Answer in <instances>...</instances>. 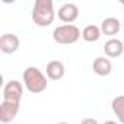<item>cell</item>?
<instances>
[{
  "instance_id": "1",
  "label": "cell",
  "mask_w": 124,
  "mask_h": 124,
  "mask_svg": "<svg viewBox=\"0 0 124 124\" xmlns=\"http://www.w3.org/2000/svg\"><path fill=\"white\" fill-rule=\"evenodd\" d=\"M55 18L51 0H37L32 8V21L38 26H50Z\"/></svg>"
},
{
  "instance_id": "2",
  "label": "cell",
  "mask_w": 124,
  "mask_h": 124,
  "mask_svg": "<svg viewBox=\"0 0 124 124\" xmlns=\"http://www.w3.org/2000/svg\"><path fill=\"white\" fill-rule=\"evenodd\" d=\"M23 85L31 93H41L47 89V78L38 67H26L23 72Z\"/></svg>"
},
{
  "instance_id": "3",
  "label": "cell",
  "mask_w": 124,
  "mask_h": 124,
  "mask_svg": "<svg viewBox=\"0 0 124 124\" xmlns=\"http://www.w3.org/2000/svg\"><path fill=\"white\" fill-rule=\"evenodd\" d=\"M82 37L80 29L73 25V23H66V25H60L53 31V39L57 44L61 45H70L79 41V38Z\"/></svg>"
},
{
  "instance_id": "4",
  "label": "cell",
  "mask_w": 124,
  "mask_h": 124,
  "mask_svg": "<svg viewBox=\"0 0 124 124\" xmlns=\"http://www.w3.org/2000/svg\"><path fill=\"white\" fill-rule=\"evenodd\" d=\"M19 102H12V101H2L0 104V121L8 124V123H12L18 112H19Z\"/></svg>"
},
{
  "instance_id": "5",
  "label": "cell",
  "mask_w": 124,
  "mask_h": 124,
  "mask_svg": "<svg viewBox=\"0 0 124 124\" xmlns=\"http://www.w3.org/2000/svg\"><path fill=\"white\" fill-rule=\"evenodd\" d=\"M22 93H23V88L19 80H10L3 88V99L5 101H12V102L21 104Z\"/></svg>"
},
{
  "instance_id": "6",
  "label": "cell",
  "mask_w": 124,
  "mask_h": 124,
  "mask_svg": "<svg viewBox=\"0 0 124 124\" xmlns=\"http://www.w3.org/2000/svg\"><path fill=\"white\" fill-rule=\"evenodd\" d=\"M21 41L15 34H3L0 37V50L5 54H13L19 50Z\"/></svg>"
},
{
  "instance_id": "7",
  "label": "cell",
  "mask_w": 124,
  "mask_h": 124,
  "mask_svg": "<svg viewBox=\"0 0 124 124\" xmlns=\"http://www.w3.org/2000/svg\"><path fill=\"white\" fill-rule=\"evenodd\" d=\"M79 18V8L75 3H64L58 9V19L66 23H72Z\"/></svg>"
},
{
  "instance_id": "8",
  "label": "cell",
  "mask_w": 124,
  "mask_h": 124,
  "mask_svg": "<svg viewBox=\"0 0 124 124\" xmlns=\"http://www.w3.org/2000/svg\"><path fill=\"white\" fill-rule=\"evenodd\" d=\"M104 51L108 57L111 58H117L124 53V44L121 39L118 38H109L105 44H104Z\"/></svg>"
},
{
  "instance_id": "9",
  "label": "cell",
  "mask_w": 124,
  "mask_h": 124,
  "mask_svg": "<svg viewBox=\"0 0 124 124\" xmlns=\"http://www.w3.org/2000/svg\"><path fill=\"white\" fill-rule=\"evenodd\" d=\"M47 76L51 79V80H60L63 79L64 73H66V69H64V64L58 60H53L47 64Z\"/></svg>"
},
{
  "instance_id": "10",
  "label": "cell",
  "mask_w": 124,
  "mask_h": 124,
  "mask_svg": "<svg viewBox=\"0 0 124 124\" xmlns=\"http://www.w3.org/2000/svg\"><path fill=\"white\" fill-rule=\"evenodd\" d=\"M120 29H121L120 21H118L117 18H112V16L105 18V19L102 21V23H101V32L105 34V35H109V37L117 35V34L120 32Z\"/></svg>"
},
{
  "instance_id": "11",
  "label": "cell",
  "mask_w": 124,
  "mask_h": 124,
  "mask_svg": "<svg viewBox=\"0 0 124 124\" xmlns=\"http://www.w3.org/2000/svg\"><path fill=\"white\" fill-rule=\"evenodd\" d=\"M93 72L98 76H108L112 72V63L109 61V58L96 57L93 61Z\"/></svg>"
},
{
  "instance_id": "12",
  "label": "cell",
  "mask_w": 124,
  "mask_h": 124,
  "mask_svg": "<svg viewBox=\"0 0 124 124\" xmlns=\"http://www.w3.org/2000/svg\"><path fill=\"white\" fill-rule=\"evenodd\" d=\"M101 28L96 26V25H88L83 28L82 31V38L86 41V42H95L101 38Z\"/></svg>"
},
{
  "instance_id": "13",
  "label": "cell",
  "mask_w": 124,
  "mask_h": 124,
  "mask_svg": "<svg viewBox=\"0 0 124 124\" xmlns=\"http://www.w3.org/2000/svg\"><path fill=\"white\" fill-rule=\"evenodd\" d=\"M111 108L114 111V114L117 115L118 121L121 124H124V95H118L112 99L111 102Z\"/></svg>"
},
{
  "instance_id": "14",
  "label": "cell",
  "mask_w": 124,
  "mask_h": 124,
  "mask_svg": "<svg viewBox=\"0 0 124 124\" xmlns=\"http://www.w3.org/2000/svg\"><path fill=\"white\" fill-rule=\"evenodd\" d=\"M80 124H99V123H98L95 118H91V117H89V118L82 120V123H80Z\"/></svg>"
},
{
  "instance_id": "15",
  "label": "cell",
  "mask_w": 124,
  "mask_h": 124,
  "mask_svg": "<svg viewBox=\"0 0 124 124\" xmlns=\"http://www.w3.org/2000/svg\"><path fill=\"white\" fill-rule=\"evenodd\" d=\"M104 124H117V123H115V121H112V120H108V121H105Z\"/></svg>"
},
{
  "instance_id": "16",
  "label": "cell",
  "mask_w": 124,
  "mask_h": 124,
  "mask_svg": "<svg viewBox=\"0 0 124 124\" xmlns=\"http://www.w3.org/2000/svg\"><path fill=\"white\" fill-rule=\"evenodd\" d=\"M57 124H67V123H57Z\"/></svg>"
},
{
  "instance_id": "17",
  "label": "cell",
  "mask_w": 124,
  "mask_h": 124,
  "mask_svg": "<svg viewBox=\"0 0 124 124\" xmlns=\"http://www.w3.org/2000/svg\"><path fill=\"white\" fill-rule=\"evenodd\" d=\"M121 5H123V6H124V2H121Z\"/></svg>"
}]
</instances>
